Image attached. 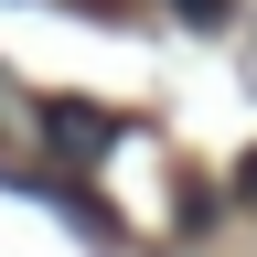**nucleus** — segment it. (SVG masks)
Returning a JSON list of instances; mask_svg holds the SVG:
<instances>
[{
    "label": "nucleus",
    "mask_w": 257,
    "mask_h": 257,
    "mask_svg": "<svg viewBox=\"0 0 257 257\" xmlns=\"http://www.w3.org/2000/svg\"><path fill=\"white\" fill-rule=\"evenodd\" d=\"M172 11H182V22H225V0H172Z\"/></svg>",
    "instance_id": "obj_1"
}]
</instances>
